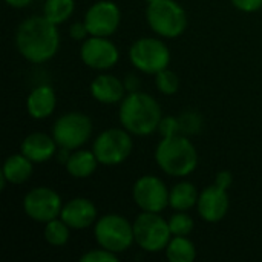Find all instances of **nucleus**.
Segmentation results:
<instances>
[{"mask_svg":"<svg viewBox=\"0 0 262 262\" xmlns=\"http://www.w3.org/2000/svg\"><path fill=\"white\" fill-rule=\"evenodd\" d=\"M180 120V127H181V134H196L201 129L203 120L200 117V114L187 111L184 114H181V117H178Z\"/></svg>","mask_w":262,"mask_h":262,"instance_id":"27","label":"nucleus"},{"mask_svg":"<svg viewBox=\"0 0 262 262\" xmlns=\"http://www.w3.org/2000/svg\"><path fill=\"white\" fill-rule=\"evenodd\" d=\"M80 57L86 66L97 71H106L117 64L118 49L107 37L91 35L86 38L80 49Z\"/></svg>","mask_w":262,"mask_h":262,"instance_id":"13","label":"nucleus"},{"mask_svg":"<svg viewBox=\"0 0 262 262\" xmlns=\"http://www.w3.org/2000/svg\"><path fill=\"white\" fill-rule=\"evenodd\" d=\"M75 2L74 0H46L43 6V15L55 23H64L74 12Z\"/></svg>","mask_w":262,"mask_h":262,"instance_id":"23","label":"nucleus"},{"mask_svg":"<svg viewBox=\"0 0 262 262\" xmlns=\"http://www.w3.org/2000/svg\"><path fill=\"white\" fill-rule=\"evenodd\" d=\"M9 6H12V8H25V6H28L32 0H5Z\"/></svg>","mask_w":262,"mask_h":262,"instance_id":"33","label":"nucleus"},{"mask_svg":"<svg viewBox=\"0 0 262 262\" xmlns=\"http://www.w3.org/2000/svg\"><path fill=\"white\" fill-rule=\"evenodd\" d=\"M23 209L31 220L46 224L48 221L61 215L63 204L55 190L49 187H37L26 193L23 200Z\"/></svg>","mask_w":262,"mask_h":262,"instance_id":"10","label":"nucleus"},{"mask_svg":"<svg viewBox=\"0 0 262 262\" xmlns=\"http://www.w3.org/2000/svg\"><path fill=\"white\" fill-rule=\"evenodd\" d=\"M134 235L138 247L149 253L166 250L172 239L169 221L161 218L155 212H143L134 221Z\"/></svg>","mask_w":262,"mask_h":262,"instance_id":"6","label":"nucleus"},{"mask_svg":"<svg viewBox=\"0 0 262 262\" xmlns=\"http://www.w3.org/2000/svg\"><path fill=\"white\" fill-rule=\"evenodd\" d=\"M155 84L161 94L173 95V94H177V91L180 88V78L173 71L166 68V69L160 71L158 74H155Z\"/></svg>","mask_w":262,"mask_h":262,"instance_id":"25","label":"nucleus"},{"mask_svg":"<svg viewBox=\"0 0 262 262\" xmlns=\"http://www.w3.org/2000/svg\"><path fill=\"white\" fill-rule=\"evenodd\" d=\"M134 149V141L130 132L126 129L112 127L103 130L95 143H94V154L98 158L100 164L103 166H117L127 160Z\"/></svg>","mask_w":262,"mask_h":262,"instance_id":"9","label":"nucleus"},{"mask_svg":"<svg viewBox=\"0 0 262 262\" xmlns=\"http://www.w3.org/2000/svg\"><path fill=\"white\" fill-rule=\"evenodd\" d=\"M55 104H57L55 92L48 84L34 88L26 100L28 114L35 120H43V118L49 117L54 112Z\"/></svg>","mask_w":262,"mask_h":262,"instance_id":"18","label":"nucleus"},{"mask_svg":"<svg viewBox=\"0 0 262 262\" xmlns=\"http://www.w3.org/2000/svg\"><path fill=\"white\" fill-rule=\"evenodd\" d=\"M60 218L74 230H83L97 223V209L86 198H74L63 204Z\"/></svg>","mask_w":262,"mask_h":262,"instance_id":"15","label":"nucleus"},{"mask_svg":"<svg viewBox=\"0 0 262 262\" xmlns=\"http://www.w3.org/2000/svg\"><path fill=\"white\" fill-rule=\"evenodd\" d=\"M146 18L150 29L166 38L181 35L187 26L186 11L175 0H155L147 5Z\"/></svg>","mask_w":262,"mask_h":262,"instance_id":"4","label":"nucleus"},{"mask_svg":"<svg viewBox=\"0 0 262 262\" xmlns=\"http://www.w3.org/2000/svg\"><path fill=\"white\" fill-rule=\"evenodd\" d=\"M81 262H117L118 261V256L117 253L114 252H109L106 249H94V250H89L88 253H84L81 258Z\"/></svg>","mask_w":262,"mask_h":262,"instance_id":"28","label":"nucleus"},{"mask_svg":"<svg viewBox=\"0 0 262 262\" xmlns=\"http://www.w3.org/2000/svg\"><path fill=\"white\" fill-rule=\"evenodd\" d=\"M198 190L189 181H181L173 186L169 196V206L177 212H187L198 203Z\"/></svg>","mask_w":262,"mask_h":262,"instance_id":"21","label":"nucleus"},{"mask_svg":"<svg viewBox=\"0 0 262 262\" xmlns=\"http://www.w3.org/2000/svg\"><path fill=\"white\" fill-rule=\"evenodd\" d=\"M100 164L98 158L95 157L94 150L89 152V150H83V149H78L75 152H72L66 161V170L71 177L74 178H88L91 177L95 170H97V166Z\"/></svg>","mask_w":262,"mask_h":262,"instance_id":"19","label":"nucleus"},{"mask_svg":"<svg viewBox=\"0 0 262 262\" xmlns=\"http://www.w3.org/2000/svg\"><path fill=\"white\" fill-rule=\"evenodd\" d=\"M32 164L34 163L28 157H25L21 152L11 155L3 164L2 175L11 184H23L32 175V170H34Z\"/></svg>","mask_w":262,"mask_h":262,"instance_id":"20","label":"nucleus"},{"mask_svg":"<svg viewBox=\"0 0 262 262\" xmlns=\"http://www.w3.org/2000/svg\"><path fill=\"white\" fill-rule=\"evenodd\" d=\"M146 2H147V3H150V2H155V0H146Z\"/></svg>","mask_w":262,"mask_h":262,"instance_id":"34","label":"nucleus"},{"mask_svg":"<svg viewBox=\"0 0 262 262\" xmlns=\"http://www.w3.org/2000/svg\"><path fill=\"white\" fill-rule=\"evenodd\" d=\"M155 160L160 169L172 177H187L190 175L198 164V154L190 140L184 134L163 137L160 141Z\"/></svg>","mask_w":262,"mask_h":262,"instance_id":"3","label":"nucleus"},{"mask_svg":"<svg viewBox=\"0 0 262 262\" xmlns=\"http://www.w3.org/2000/svg\"><path fill=\"white\" fill-rule=\"evenodd\" d=\"M166 258L170 262H192L196 258V249L187 236H175L166 247Z\"/></svg>","mask_w":262,"mask_h":262,"instance_id":"22","label":"nucleus"},{"mask_svg":"<svg viewBox=\"0 0 262 262\" xmlns=\"http://www.w3.org/2000/svg\"><path fill=\"white\" fill-rule=\"evenodd\" d=\"M94 235L100 247L117 255L129 250L135 243L134 224L115 213L101 216L94 226Z\"/></svg>","mask_w":262,"mask_h":262,"instance_id":"5","label":"nucleus"},{"mask_svg":"<svg viewBox=\"0 0 262 262\" xmlns=\"http://www.w3.org/2000/svg\"><path fill=\"white\" fill-rule=\"evenodd\" d=\"M132 64L144 74H158L170 63L169 48L158 38L143 37L134 41L129 49Z\"/></svg>","mask_w":262,"mask_h":262,"instance_id":"8","label":"nucleus"},{"mask_svg":"<svg viewBox=\"0 0 262 262\" xmlns=\"http://www.w3.org/2000/svg\"><path fill=\"white\" fill-rule=\"evenodd\" d=\"M89 35L95 37H109L112 35L121 21L120 8L111 0H100L89 6L86 11L84 20Z\"/></svg>","mask_w":262,"mask_h":262,"instance_id":"12","label":"nucleus"},{"mask_svg":"<svg viewBox=\"0 0 262 262\" xmlns=\"http://www.w3.org/2000/svg\"><path fill=\"white\" fill-rule=\"evenodd\" d=\"M134 201L143 212L160 213L169 206L170 190L166 184L154 175H144L134 184Z\"/></svg>","mask_w":262,"mask_h":262,"instance_id":"11","label":"nucleus"},{"mask_svg":"<svg viewBox=\"0 0 262 262\" xmlns=\"http://www.w3.org/2000/svg\"><path fill=\"white\" fill-rule=\"evenodd\" d=\"M126 84L120 78L109 74H101L95 77L91 83L92 97L103 104H114L123 101V98L126 97Z\"/></svg>","mask_w":262,"mask_h":262,"instance_id":"16","label":"nucleus"},{"mask_svg":"<svg viewBox=\"0 0 262 262\" xmlns=\"http://www.w3.org/2000/svg\"><path fill=\"white\" fill-rule=\"evenodd\" d=\"M92 134V121L83 112L61 115L52 127V137L60 149L74 150L81 147Z\"/></svg>","mask_w":262,"mask_h":262,"instance_id":"7","label":"nucleus"},{"mask_svg":"<svg viewBox=\"0 0 262 262\" xmlns=\"http://www.w3.org/2000/svg\"><path fill=\"white\" fill-rule=\"evenodd\" d=\"M232 183H233V175L229 170H221L215 178V184L221 189H226V190L232 186Z\"/></svg>","mask_w":262,"mask_h":262,"instance_id":"32","label":"nucleus"},{"mask_svg":"<svg viewBox=\"0 0 262 262\" xmlns=\"http://www.w3.org/2000/svg\"><path fill=\"white\" fill-rule=\"evenodd\" d=\"M229 206H230V201H229L227 190L218 187L216 184L206 187L200 193L198 203H196L200 216L207 223L221 221L227 215Z\"/></svg>","mask_w":262,"mask_h":262,"instance_id":"14","label":"nucleus"},{"mask_svg":"<svg viewBox=\"0 0 262 262\" xmlns=\"http://www.w3.org/2000/svg\"><path fill=\"white\" fill-rule=\"evenodd\" d=\"M43 235H45L46 243H49L51 246H55V247H61L69 241L71 227L61 218L60 220L55 218V220H51L46 223Z\"/></svg>","mask_w":262,"mask_h":262,"instance_id":"24","label":"nucleus"},{"mask_svg":"<svg viewBox=\"0 0 262 262\" xmlns=\"http://www.w3.org/2000/svg\"><path fill=\"white\" fill-rule=\"evenodd\" d=\"M158 130L163 137H172V135H178L181 134V127H180V120L175 117H163L158 126Z\"/></svg>","mask_w":262,"mask_h":262,"instance_id":"29","label":"nucleus"},{"mask_svg":"<svg viewBox=\"0 0 262 262\" xmlns=\"http://www.w3.org/2000/svg\"><path fill=\"white\" fill-rule=\"evenodd\" d=\"M88 34H89V31H88V28H86V23H84V21H77V23L71 25V28H69V35H71L74 40L84 41Z\"/></svg>","mask_w":262,"mask_h":262,"instance_id":"31","label":"nucleus"},{"mask_svg":"<svg viewBox=\"0 0 262 262\" xmlns=\"http://www.w3.org/2000/svg\"><path fill=\"white\" fill-rule=\"evenodd\" d=\"M193 220L184 212H177L169 220V227L173 236H189L193 230Z\"/></svg>","mask_w":262,"mask_h":262,"instance_id":"26","label":"nucleus"},{"mask_svg":"<svg viewBox=\"0 0 262 262\" xmlns=\"http://www.w3.org/2000/svg\"><path fill=\"white\" fill-rule=\"evenodd\" d=\"M18 52L31 63H45L51 60L60 46L57 25L45 15H32L23 20L15 34Z\"/></svg>","mask_w":262,"mask_h":262,"instance_id":"1","label":"nucleus"},{"mask_svg":"<svg viewBox=\"0 0 262 262\" xmlns=\"http://www.w3.org/2000/svg\"><path fill=\"white\" fill-rule=\"evenodd\" d=\"M161 118V107L149 94L134 91L121 101L120 121L123 127L134 135L144 137L155 132Z\"/></svg>","mask_w":262,"mask_h":262,"instance_id":"2","label":"nucleus"},{"mask_svg":"<svg viewBox=\"0 0 262 262\" xmlns=\"http://www.w3.org/2000/svg\"><path fill=\"white\" fill-rule=\"evenodd\" d=\"M232 3L243 12H255L262 8V0H232Z\"/></svg>","mask_w":262,"mask_h":262,"instance_id":"30","label":"nucleus"},{"mask_svg":"<svg viewBox=\"0 0 262 262\" xmlns=\"http://www.w3.org/2000/svg\"><path fill=\"white\" fill-rule=\"evenodd\" d=\"M57 147L58 146L54 137H49L41 132H34L23 140L20 152L25 157H28L32 163H45L55 155Z\"/></svg>","mask_w":262,"mask_h":262,"instance_id":"17","label":"nucleus"}]
</instances>
